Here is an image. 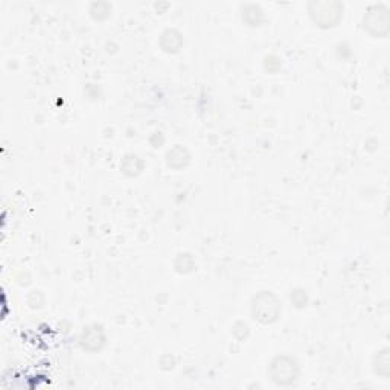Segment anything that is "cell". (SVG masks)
<instances>
[{
	"label": "cell",
	"mask_w": 390,
	"mask_h": 390,
	"mask_svg": "<svg viewBox=\"0 0 390 390\" xmlns=\"http://www.w3.org/2000/svg\"><path fill=\"white\" fill-rule=\"evenodd\" d=\"M313 20L322 28H331L340 22L343 6L337 2H313L309 5Z\"/></svg>",
	"instance_id": "cell-3"
},
{
	"label": "cell",
	"mask_w": 390,
	"mask_h": 390,
	"mask_svg": "<svg viewBox=\"0 0 390 390\" xmlns=\"http://www.w3.org/2000/svg\"><path fill=\"white\" fill-rule=\"evenodd\" d=\"M389 365H390L389 351L387 349L381 351L377 355V358H375V370H377V374L383 375V377H389Z\"/></svg>",
	"instance_id": "cell-6"
},
{
	"label": "cell",
	"mask_w": 390,
	"mask_h": 390,
	"mask_svg": "<svg viewBox=\"0 0 390 390\" xmlns=\"http://www.w3.org/2000/svg\"><path fill=\"white\" fill-rule=\"evenodd\" d=\"M268 374L277 386H291L299 377V366L293 358L281 355L270 363Z\"/></svg>",
	"instance_id": "cell-2"
},
{
	"label": "cell",
	"mask_w": 390,
	"mask_h": 390,
	"mask_svg": "<svg viewBox=\"0 0 390 390\" xmlns=\"http://www.w3.org/2000/svg\"><path fill=\"white\" fill-rule=\"evenodd\" d=\"M183 154H188V151L185 148H180V146H176V148H172L171 151H168L167 158H168V165H169V167H176V162L177 160L180 162V168L185 167L188 162L181 160V158H183ZM183 159H189V155H185Z\"/></svg>",
	"instance_id": "cell-7"
},
{
	"label": "cell",
	"mask_w": 390,
	"mask_h": 390,
	"mask_svg": "<svg viewBox=\"0 0 390 390\" xmlns=\"http://www.w3.org/2000/svg\"><path fill=\"white\" fill-rule=\"evenodd\" d=\"M365 28L375 37H384L389 32V14L383 6L370 8L365 15Z\"/></svg>",
	"instance_id": "cell-4"
},
{
	"label": "cell",
	"mask_w": 390,
	"mask_h": 390,
	"mask_svg": "<svg viewBox=\"0 0 390 390\" xmlns=\"http://www.w3.org/2000/svg\"><path fill=\"white\" fill-rule=\"evenodd\" d=\"M252 314L258 322L273 323L281 316V302L270 291L259 293L252 302Z\"/></svg>",
	"instance_id": "cell-1"
},
{
	"label": "cell",
	"mask_w": 390,
	"mask_h": 390,
	"mask_svg": "<svg viewBox=\"0 0 390 390\" xmlns=\"http://www.w3.org/2000/svg\"><path fill=\"white\" fill-rule=\"evenodd\" d=\"M106 344V335L101 326H89L81 334V346L88 351H99Z\"/></svg>",
	"instance_id": "cell-5"
}]
</instances>
